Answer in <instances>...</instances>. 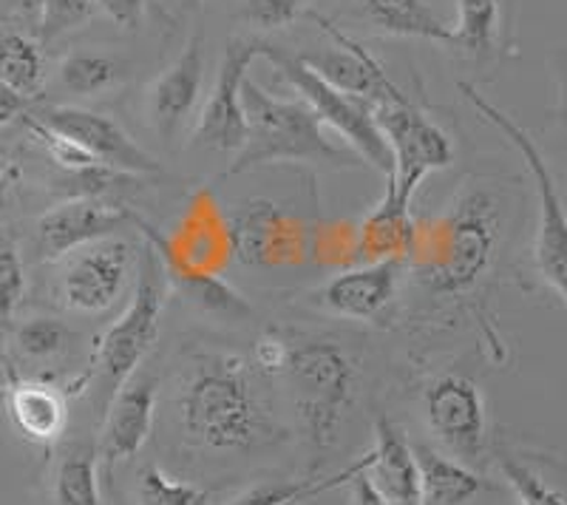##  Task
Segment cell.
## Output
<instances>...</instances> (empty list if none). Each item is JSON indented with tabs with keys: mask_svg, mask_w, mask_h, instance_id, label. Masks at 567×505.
Returning <instances> with one entry per match:
<instances>
[{
	"mask_svg": "<svg viewBox=\"0 0 567 505\" xmlns=\"http://www.w3.org/2000/svg\"><path fill=\"white\" fill-rule=\"evenodd\" d=\"M414 225L417 219L412 216V202L403 199L394 188V182L386 176L381 205L358 221V265L386 259L409 261L414 245Z\"/></svg>",
	"mask_w": 567,
	"mask_h": 505,
	"instance_id": "cell-22",
	"label": "cell"
},
{
	"mask_svg": "<svg viewBox=\"0 0 567 505\" xmlns=\"http://www.w3.org/2000/svg\"><path fill=\"white\" fill-rule=\"evenodd\" d=\"M156 392L159 381L148 372H134L123 387L116 389L105 412L103 434H100L97 454L103 463L105 477L114 474V468L123 461H131L142 452L154 432Z\"/></svg>",
	"mask_w": 567,
	"mask_h": 505,
	"instance_id": "cell-16",
	"label": "cell"
},
{
	"mask_svg": "<svg viewBox=\"0 0 567 505\" xmlns=\"http://www.w3.org/2000/svg\"><path fill=\"white\" fill-rule=\"evenodd\" d=\"M140 252L125 239L91 241L69 252L60 267L58 296L65 310L80 316H103L128 290L131 270H136Z\"/></svg>",
	"mask_w": 567,
	"mask_h": 505,
	"instance_id": "cell-11",
	"label": "cell"
},
{
	"mask_svg": "<svg viewBox=\"0 0 567 505\" xmlns=\"http://www.w3.org/2000/svg\"><path fill=\"white\" fill-rule=\"evenodd\" d=\"M241 97H245L247 140L227 174H241L258 165L276 163H321L336 168L361 163L358 154L349 148L329 143L323 123L303 100L272 97L270 91L250 78L245 80Z\"/></svg>",
	"mask_w": 567,
	"mask_h": 505,
	"instance_id": "cell-4",
	"label": "cell"
},
{
	"mask_svg": "<svg viewBox=\"0 0 567 505\" xmlns=\"http://www.w3.org/2000/svg\"><path fill=\"white\" fill-rule=\"evenodd\" d=\"M367 461L369 457L363 454V457H358L352 466L343 468V472H338V474H332V477H316V474H310V477H303V480H276V483H261V486L247 488V492L241 494V497L233 499L230 505H301V503H310V499L321 497V494H327V492H332V488L349 483L354 474L367 466Z\"/></svg>",
	"mask_w": 567,
	"mask_h": 505,
	"instance_id": "cell-28",
	"label": "cell"
},
{
	"mask_svg": "<svg viewBox=\"0 0 567 505\" xmlns=\"http://www.w3.org/2000/svg\"><path fill=\"white\" fill-rule=\"evenodd\" d=\"M38 32L40 40H58L74 32L94 14L91 0H38Z\"/></svg>",
	"mask_w": 567,
	"mask_h": 505,
	"instance_id": "cell-33",
	"label": "cell"
},
{
	"mask_svg": "<svg viewBox=\"0 0 567 505\" xmlns=\"http://www.w3.org/2000/svg\"><path fill=\"white\" fill-rule=\"evenodd\" d=\"M205 80V34L194 32L174 63L151 83L148 117L162 143H174L194 114Z\"/></svg>",
	"mask_w": 567,
	"mask_h": 505,
	"instance_id": "cell-18",
	"label": "cell"
},
{
	"mask_svg": "<svg viewBox=\"0 0 567 505\" xmlns=\"http://www.w3.org/2000/svg\"><path fill=\"white\" fill-rule=\"evenodd\" d=\"M460 91L465 94L474 111L488 125H494L499 134L511 143V148L523 156L525 168H528L530 185L536 194V230L534 245H530V261H534V276L542 287H548L561 301L567 312V208L556 188L554 174H550L545 156L534 136L511 117L508 111L485 100L471 83H460Z\"/></svg>",
	"mask_w": 567,
	"mask_h": 505,
	"instance_id": "cell-5",
	"label": "cell"
},
{
	"mask_svg": "<svg viewBox=\"0 0 567 505\" xmlns=\"http://www.w3.org/2000/svg\"><path fill=\"white\" fill-rule=\"evenodd\" d=\"M412 449L420 466L423 505H468L491 488L477 468L454 461L452 454L437 452L429 443H412Z\"/></svg>",
	"mask_w": 567,
	"mask_h": 505,
	"instance_id": "cell-23",
	"label": "cell"
},
{
	"mask_svg": "<svg viewBox=\"0 0 567 505\" xmlns=\"http://www.w3.org/2000/svg\"><path fill=\"white\" fill-rule=\"evenodd\" d=\"M559 65H556V78H559V97H561V117L567 123V49L561 54H556Z\"/></svg>",
	"mask_w": 567,
	"mask_h": 505,
	"instance_id": "cell-42",
	"label": "cell"
},
{
	"mask_svg": "<svg viewBox=\"0 0 567 505\" xmlns=\"http://www.w3.org/2000/svg\"><path fill=\"white\" fill-rule=\"evenodd\" d=\"M363 18L392 38H420L454 45L452 27L434 12L432 0H354Z\"/></svg>",
	"mask_w": 567,
	"mask_h": 505,
	"instance_id": "cell-24",
	"label": "cell"
},
{
	"mask_svg": "<svg viewBox=\"0 0 567 505\" xmlns=\"http://www.w3.org/2000/svg\"><path fill=\"white\" fill-rule=\"evenodd\" d=\"M94 9L105 14V18L120 29H134L142 27V18H145V0H91Z\"/></svg>",
	"mask_w": 567,
	"mask_h": 505,
	"instance_id": "cell-37",
	"label": "cell"
},
{
	"mask_svg": "<svg viewBox=\"0 0 567 505\" xmlns=\"http://www.w3.org/2000/svg\"><path fill=\"white\" fill-rule=\"evenodd\" d=\"M136 503L140 505H216L213 492L171 477L159 466H145L136 477Z\"/></svg>",
	"mask_w": 567,
	"mask_h": 505,
	"instance_id": "cell-30",
	"label": "cell"
},
{
	"mask_svg": "<svg viewBox=\"0 0 567 505\" xmlns=\"http://www.w3.org/2000/svg\"><path fill=\"white\" fill-rule=\"evenodd\" d=\"M307 3L310 0H236V14L250 29L276 32L290 27Z\"/></svg>",
	"mask_w": 567,
	"mask_h": 505,
	"instance_id": "cell-35",
	"label": "cell"
},
{
	"mask_svg": "<svg viewBox=\"0 0 567 505\" xmlns=\"http://www.w3.org/2000/svg\"><path fill=\"white\" fill-rule=\"evenodd\" d=\"M374 120L392 151L389 179L394 182L403 199L412 202L425 176L454 163L452 136L445 134V128H440L400 85L374 105Z\"/></svg>",
	"mask_w": 567,
	"mask_h": 505,
	"instance_id": "cell-9",
	"label": "cell"
},
{
	"mask_svg": "<svg viewBox=\"0 0 567 505\" xmlns=\"http://www.w3.org/2000/svg\"><path fill=\"white\" fill-rule=\"evenodd\" d=\"M423 409L425 423L454 461L477 472L491 461L488 403L474 378L463 372L432 378L423 389Z\"/></svg>",
	"mask_w": 567,
	"mask_h": 505,
	"instance_id": "cell-10",
	"label": "cell"
},
{
	"mask_svg": "<svg viewBox=\"0 0 567 505\" xmlns=\"http://www.w3.org/2000/svg\"><path fill=\"white\" fill-rule=\"evenodd\" d=\"M120 74H123L120 60L105 52H94V49L69 52L60 60L58 69L60 85L78 97H94L100 91L111 89L120 80Z\"/></svg>",
	"mask_w": 567,
	"mask_h": 505,
	"instance_id": "cell-29",
	"label": "cell"
},
{
	"mask_svg": "<svg viewBox=\"0 0 567 505\" xmlns=\"http://www.w3.org/2000/svg\"><path fill=\"white\" fill-rule=\"evenodd\" d=\"M100 454L94 443L60 446L52 474V497L58 505H103L100 494Z\"/></svg>",
	"mask_w": 567,
	"mask_h": 505,
	"instance_id": "cell-25",
	"label": "cell"
},
{
	"mask_svg": "<svg viewBox=\"0 0 567 505\" xmlns=\"http://www.w3.org/2000/svg\"><path fill=\"white\" fill-rule=\"evenodd\" d=\"M367 474L392 505H423L420 466L412 443L386 415L374 421V446L369 452Z\"/></svg>",
	"mask_w": 567,
	"mask_h": 505,
	"instance_id": "cell-20",
	"label": "cell"
},
{
	"mask_svg": "<svg viewBox=\"0 0 567 505\" xmlns=\"http://www.w3.org/2000/svg\"><path fill=\"white\" fill-rule=\"evenodd\" d=\"M499 9H503V52H514V38H516V27H514V18H516V0H499Z\"/></svg>",
	"mask_w": 567,
	"mask_h": 505,
	"instance_id": "cell-41",
	"label": "cell"
},
{
	"mask_svg": "<svg viewBox=\"0 0 567 505\" xmlns=\"http://www.w3.org/2000/svg\"><path fill=\"white\" fill-rule=\"evenodd\" d=\"M265 40H230L221 54L219 74L213 83L210 97L202 109L199 125L194 140L202 148L219 151V154H239L247 140L245 117V80L250 78V65L261 58Z\"/></svg>",
	"mask_w": 567,
	"mask_h": 505,
	"instance_id": "cell-13",
	"label": "cell"
},
{
	"mask_svg": "<svg viewBox=\"0 0 567 505\" xmlns=\"http://www.w3.org/2000/svg\"><path fill=\"white\" fill-rule=\"evenodd\" d=\"M284 358H287V338L267 332L258 338L256 350H252V363L265 372H281Z\"/></svg>",
	"mask_w": 567,
	"mask_h": 505,
	"instance_id": "cell-38",
	"label": "cell"
},
{
	"mask_svg": "<svg viewBox=\"0 0 567 505\" xmlns=\"http://www.w3.org/2000/svg\"><path fill=\"white\" fill-rule=\"evenodd\" d=\"M7 412L12 426L29 443L52 446L63 437L69 423V398L52 383L12 375L7 387Z\"/></svg>",
	"mask_w": 567,
	"mask_h": 505,
	"instance_id": "cell-21",
	"label": "cell"
},
{
	"mask_svg": "<svg viewBox=\"0 0 567 505\" xmlns=\"http://www.w3.org/2000/svg\"><path fill=\"white\" fill-rule=\"evenodd\" d=\"M236 259L250 267L307 265L312 259V227L270 199L245 202L230 216Z\"/></svg>",
	"mask_w": 567,
	"mask_h": 505,
	"instance_id": "cell-12",
	"label": "cell"
},
{
	"mask_svg": "<svg viewBox=\"0 0 567 505\" xmlns=\"http://www.w3.org/2000/svg\"><path fill=\"white\" fill-rule=\"evenodd\" d=\"M176 418L187 441L207 452L252 454L284 441L250 361L233 352L190 358L176 389Z\"/></svg>",
	"mask_w": 567,
	"mask_h": 505,
	"instance_id": "cell-2",
	"label": "cell"
},
{
	"mask_svg": "<svg viewBox=\"0 0 567 505\" xmlns=\"http://www.w3.org/2000/svg\"><path fill=\"white\" fill-rule=\"evenodd\" d=\"M65 343H69V327L58 318H27L14 330V347L29 361H52L65 350Z\"/></svg>",
	"mask_w": 567,
	"mask_h": 505,
	"instance_id": "cell-31",
	"label": "cell"
},
{
	"mask_svg": "<svg viewBox=\"0 0 567 505\" xmlns=\"http://www.w3.org/2000/svg\"><path fill=\"white\" fill-rule=\"evenodd\" d=\"M134 227H140V234L156 250L171 287L205 276H221L236 259L230 216H225L210 188H202L187 202L185 214L171 234H162L159 227L148 225L140 216H134Z\"/></svg>",
	"mask_w": 567,
	"mask_h": 505,
	"instance_id": "cell-8",
	"label": "cell"
},
{
	"mask_svg": "<svg viewBox=\"0 0 567 505\" xmlns=\"http://www.w3.org/2000/svg\"><path fill=\"white\" fill-rule=\"evenodd\" d=\"M491 461L519 505H567V463L548 449L494 437Z\"/></svg>",
	"mask_w": 567,
	"mask_h": 505,
	"instance_id": "cell-19",
	"label": "cell"
},
{
	"mask_svg": "<svg viewBox=\"0 0 567 505\" xmlns=\"http://www.w3.org/2000/svg\"><path fill=\"white\" fill-rule=\"evenodd\" d=\"M454 45L474 65H488L503 49V9L499 0H457Z\"/></svg>",
	"mask_w": 567,
	"mask_h": 505,
	"instance_id": "cell-26",
	"label": "cell"
},
{
	"mask_svg": "<svg viewBox=\"0 0 567 505\" xmlns=\"http://www.w3.org/2000/svg\"><path fill=\"white\" fill-rule=\"evenodd\" d=\"M29 105H32V100L20 97L18 91L9 89L7 83H0V128H7V125H12L18 117H23L29 111Z\"/></svg>",
	"mask_w": 567,
	"mask_h": 505,
	"instance_id": "cell-40",
	"label": "cell"
},
{
	"mask_svg": "<svg viewBox=\"0 0 567 505\" xmlns=\"http://www.w3.org/2000/svg\"><path fill=\"white\" fill-rule=\"evenodd\" d=\"M403 267L406 261L400 259L347 267L318 290V305L338 318L378 324L394 307Z\"/></svg>",
	"mask_w": 567,
	"mask_h": 505,
	"instance_id": "cell-17",
	"label": "cell"
},
{
	"mask_svg": "<svg viewBox=\"0 0 567 505\" xmlns=\"http://www.w3.org/2000/svg\"><path fill=\"white\" fill-rule=\"evenodd\" d=\"M14 3H18V7L29 14L38 12V0H14Z\"/></svg>",
	"mask_w": 567,
	"mask_h": 505,
	"instance_id": "cell-43",
	"label": "cell"
},
{
	"mask_svg": "<svg viewBox=\"0 0 567 505\" xmlns=\"http://www.w3.org/2000/svg\"><path fill=\"white\" fill-rule=\"evenodd\" d=\"M281 375L318 468L323 454L336 446L338 432L354 403V361L332 338H292L287 341Z\"/></svg>",
	"mask_w": 567,
	"mask_h": 505,
	"instance_id": "cell-3",
	"label": "cell"
},
{
	"mask_svg": "<svg viewBox=\"0 0 567 505\" xmlns=\"http://www.w3.org/2000/svg\"><path fill=\"white\" fill-rule=\"evenodd\" d=\"M27 292V270L18 247L0 241V321H9Z\"/></svg>",
	"mask_w": 567,
	"mask_h": 505,
	"instance_id": "cell-36",
	"label": "cell"
},
{
	"mask_svg": "<svg viewBox=\"0 0 567 505\" xmlns=\"http://www.w3.org/2000/svg\"><path fill=\"white\" fill-rule=\"evenodd\" d=\"M32 117L74 140L105 168H114L128 176L159 174V163L154 159V154H148L123 125L114 123L105 114L78 109V105H43V109L34 111Z\"/></svg>",
	"mask_w": 567,
	"mask_h": 505,
	"instance_id": "cell-14",
	"label": "cell"
},
{
	"mask_svg": "<svg viewBox=\"0 0 567 505\" xmlns=\"http://www.w3.org/2000/svg\"><path fill=\"white\" fill-rule=\"evenodd\" d=\"M367 457H369V452H367ZM349 488H352V503L354 505H392L386 497H383L381 492H378V488H374V483L369 480V474H367V466H363L361 472L349 480Z\"/></svg>",
	"mask_w": 567,
	"mask_h": 505,
	"instance_id": "cell-39",
	"label": "cell"
},
{
	"mask_svg": "<svg viewBox=\"0 0 567 505\" xmlns=\"http://www.w3.org/2000/svg\"><path fill=\"white\" fill-rule=\"evenodd\" d=\"M312 261L327 267L358 265V225L332 221L312 227Z\"/></svg>",
	"mask_w": 567,
	"mask_h": 505,
	"instance_id": "cell-32",
	"label": "cell"
},
{
	"mask_svg": "<svg viewBox=\"0 0 567 505\" xmlns=\"http://www.w3.org/2000/svg\"><path fill=\"white\" fill-rule=\"evenodd\" d=\"M182 7H185V9H199L202 0H182Z\"/></svg>",
	"mask_w": 567,
	"mask_h": 505,
	"instance_id": "cell-44",
	"label": "cell"
},
{
	"mask_svg": "<svg viewBox=\"0 0 567 505\" xmlns=\"http://www.w3.org/2000/svg\"><path fill=\"white\" fill-rule=\"evenodd\" d=\"M134 216L131 210L103 205L94 196H74V199L60 202L45 210L34 225L40 259L60 261L91 241L116 236L125 225H134Z\"/></svg>",
	"mask_w": 567,
	"mask_h": 505,
	"instance_id": "cell-15",
	"label": "cell"
},
{
	"mask_svg": "<svg viewBox=\"0 0 567 505\" xmlns=\"http://www.w3.org/2000/svg\"><path fill=\"white\" fill-rule=\"evenodd\" d=\"M511 214L514 202L499 182L465 185L445 214L417 219L406 265L432 296H471L496 270Z\"/></svg>",
	"mask_w": 567,
	"mask_h": 505,
	"instance_id": "cell-1",
	"label": "cell"
},
{
	"mask_svg": "<svg viewBox=\"0 0 567 505\" xmlns=\"http://www.w3.org/2000/svg\"><path fill=\"white\" fill-rule=\"evenodd\" d=\"M168 272L162 267L154 247L145 241L140 250V259H136L131 307L116 318L97 343L94 367H97L100 395H103L105 403L111 401L116 389L140 370V363L145 361V355L154 347L156 336H159L162 310H165V301H168Z\"/></svg>",
	"mask_w": 567,
	"mask_h": 505,
	"instance_id": "cell-6",
	"label": "cell"
},
{
	"mask_svg": "<svg viewBox=\"0 0 567 505\" xmlns=\"http://www.w3.org/2000/svg\"><path fill=\"white\" fill-rule=\"evenodd\" d=\"M0 83L27 100L40 97L45 83L43 49L38 40L14 27H0Z\"/></svg>",
	"mask_w": 567,
	"mask_h": 505,
	"instance_id": "cell-27",
	"label": "cell"
},
{
	"mask_svg": "<svg viewBox=\"0 0 567 505\" xmlns=\"http://www.w3.org/2000/svg\"><path fill=\"white\" fill-rule=\"evenodd\" d=\"M27 128L38 136V143L43 145L45 154L52 156V163H58L65 174L78 176V174H83V171L97 168L100 165L97 159H94V156H91L85 148H80L74 140H69V136L60 134V131L43 125L40 120H34L32 114H27Z\"/></svg>",
	"mask_w": 567,
	"mask_h": 505,
	"instance_id": "cell-34",
	"label": "cell"
},
{
	"mask_svg": "<svg viewBox=\"0 0 567 505\" xmlns=\"http://www.w3.org/2000/svg\"><path fill=\"white\" fill-rule=\"evenodd\" d=\"M261 58L270 60L272 69L281 74L292 89L298 91V100L310 105L327 128L336 131L352 154H358L361 163H369L381 171L383 176H392V151L383 140L378 120H374V105L363 97H354L347 91L336 89L321 78L316 69L303 63L301 54H292L281 45L265 43Z\"/></svg>",
	"mask_w": 567,
	"mask_h": 505,
	"instance_id": "cell-7",
	"label": "cell"
}]
</instances>
